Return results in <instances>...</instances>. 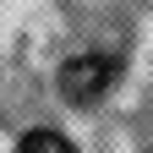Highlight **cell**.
<instances>
[{
    "mask_svg": "<svg viewBox=\"0 0 153 153\" xmlns=\"http://www.w3.org/2000/svg\"><path fill=\"white\" fill-rule=\"evenodd\" d=\"M115 60H104V55H76V60L60 66V99L71 104H93V99H104L109 82H115Z\"/></svg>",
    "mask_w": 153,
    "mask_h": 153,
    "instance_id": "cell-1",
    "label": "cell"
},
{
    "mask_svg": "<svg viewBox=\"0 0 153 153\" xmlns=\"http://www.w3.org/2000/svg\"><path fill=\"white\" fill-rule=\"evenodd\" d=\"M16 153H76V148H71V142L60 137V131H27Z\"/></svg>",
    "mask_w": 153,
    "mask_h": 153,
    "instance_id": "cell-2",
    "label": "cell"
}]
</instances>
